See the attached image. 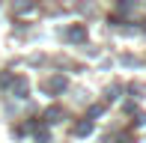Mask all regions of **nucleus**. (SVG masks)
<instances>
[{"label":"nucleus","instance_id":"f257e3e1","mask_svg":"<svg viewBox=\"0 0 146 143\" xmlns=\"http://www.w3.org/2000/svg\"><path fill=\"white\" fill-rule=\"evenodd\" d=\"M87 131H90V122H81V125L75 128V134H87Z\"/></svg>","mask_w":146,"mask_h":143}]
</instances>
